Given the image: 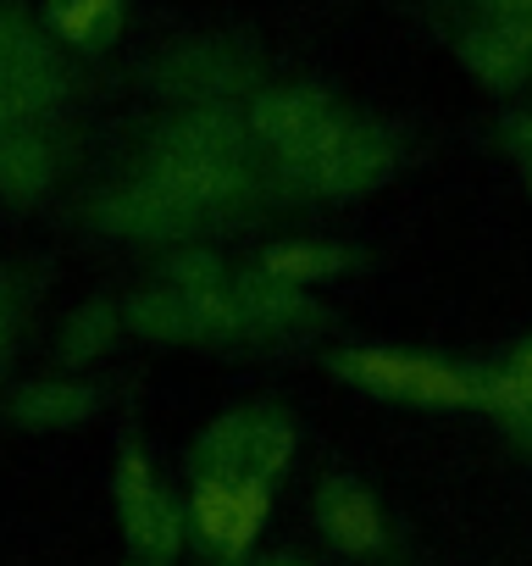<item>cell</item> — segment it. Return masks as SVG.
I'll use <instances>...</instances> for the list:
<instances>
[{
	"label": "cell",
	"mask_w": 532,
	"mask_h": 566,
	"mask_svg": "<svg viewBox=\"0 0 532 566\" xmlns=\"http://www.w3.org/2000/svg\"><path fill=\"white\" fill-rule=\"evenodd\" d=\"M145 172L167 184L189 211L227 206L244 189V128L216 106H194L156 134Z\"/></svg>",
	"instance_id": "obj_1"
},
{
	"label": "cell",
	"mask_w": 532,
	"mask_h": 566,
	"mask_svg": "<svg viewBox=\"0 0 532 566\" xmlns=\"http://www.w3.org/2000/svg\"><path fill=\"white\" fill-rule=\"evenodd\" d=\"M67 101V67L45 18H34L18 0H0V128L51 123Z\"/></svg>",
	"instance_id": "obj_2"
},
{
	"label": "cell",
	"mask_w": 532,
	"mask_h": 566,
	"mask_svg": "<svg viewBox=\"0 0 532 566\" xmlns=\"http://www.w3.org/2000/svg\"><path fill=\"white\" fill-rule=\"evenodd\" d=\"M344 123L350 117H339L333 101L317 95V90H266V95L249 101V134L266 139L300 172H311L322 161V150L339 139Z\"/></svg>",
	"instance_id": "obj_3"
},
{
	"label": "cell",
	"mask_w": 532,
	"mask_h": 566,
	"mask_svg": "<svg viewBox=\"0 0 532 566\" xmlns=\"http://www.w3.org/2000/svg\"><path fill=\"white\" fill-rule=\"evenodd\" d=\"M344 378L372 384L377 395H400V400H422V406H471L482 389L444 367V361H422V356H394V350H361V356H339L333 361Z\"/></svg>",
	"instance_id": "obj_4"
},
{
	"label": "cell",
	"mask_w": 532,
	"mask_h": 566,
	"mask_svg": "<svg viewBox=\"0 0 532 566\" xmlns=\"http://www.w3.org/2000/svg\"><path fill=\"white\" fill-rule=\"evenodd\" d=\"M289 455V428L273 417H227L200 444V478H238L244 467L266 483Z\"/></svg>",
	"instance_id": "obj_5"
},
{
	"label": "cell",
	"mask_w": 532,
	"mask_h": 566,
	"mask_svg": "<svg viewBox=\"0 0 532 566\" xmlns=\"http://www.w3.org/2000/svg\"><path fill=\"white\" fill-rule=\"evenodd\" d=\"M117 511H123V527H128L134 549H145L150 560H172L178 555V511L156 489L150 461L139 450L117 455Z\"/></svg>",
	"instance_id": "obj_6"
},
{
	"label": "cell",
	"mask_w": 532,
	"mask_h": 566,
	"mask_svg": "<svg viewBox=\"0 0 532 566\" xmlns=\"http://www.w3.org/2000/svg\"><path fill=\"white\" fill-rule=\"evenodd\" d=\"M156 90L172 101H222L227 90H238L249 78L244 56L216 45V40H189V45H167L150 67Z\"/></svg>",
	"instance_id": "obj_7"
},
{
	"label": "cell",
	"mask_w": 532,
	"mask_h": 566,
	"mask_svg": "<svg viewBox=\"0 0 532 566\" xmlns=\"http://www.w3.org/2000/svg\"><path fill=\"white\" fill-rule=\"evenodd\" d=\"M194 522L211 544L238 555L266 522V483L260 478H200L194 483Z\"/></svg>",
	"instance_id": "obj_8"
},
{
	"label": "cell",
	"mask_w": 532,
	"mask_h": 566,
	"mask_svg": "<svg viewBox=\"0 0 532 566\" xmlns=\"http://www.w3.org/2000/svg\"><path fill=\"white\" fill-rule=\"evenodd\" d=\"M200 211H189L167 184H156L150 172H139L134 184H123V189H111L106 200H100V222L106 228H117V233H139V239H167V233H178V228H189Z\"/></svg>",
	"instance_id": "obj_9"
},
{
	"label": "cell",
	"mask_w": 532,
	"mask_h": 566,
	"mask_svg": "<svg viewBox=\"0 0 532 566\" xmlns=\"http://www.w3.org/2000/svg\"><path fill=\"white\" fill-rule=\"evenodd\" d=\"M62 167V145L51 134V123H18V128H0V189L29 200L40 189L56 184Z\"/></svg>",
	"instance_id": "obj_10"
},
{
	"label": "cell",
	"mask_w": 532,
	"mask_h": 566,
	"mask_svg": "<svg viewBox=\"0 0 532 566\" xmlns=\"http://www.w3.org/2000/svg\"><path fill=\"white\" fill-rule=\"evenodd\" d=\"M45 29L67 51H111L128 29V0H45Z\"/></svg>",
	"instance_id": "obj_11"
},
{
	"label": "cell",
	"mask_w": 532,
	"mask_h": 566,
	"mask_svg": "<svg viewBox=\"0 0 532 566\" xmlns=\"http://www.w3.org/2000/svg\"><path fill=\"white\" fill-rule=\"evenodd\" d=\"M383 167H389V145H383L372 128H361V123H344V128H339V139L322 150V161H317L306 178H317L322 189H339V195H350V189H366V184H377V178H383Z\"/></svg>",
	"instance_id": "obj_12"
},
{
	"label": "cell",
	"mask_w": 532,
	"mask_h": 566,
	"mask_svg": "<svg viewBox=\"0 0 532 566\" xmlns=\"http://www.w3.org/2000/svg\"><path fill=\"white\" fill-rule=\"evenodd\" d=\"M460 62H466L482 84H493V90H510V84H521V78L532 73V51H526V40H521L504 18L471 29V34L460 40Z\"/></svg>",
	"instance_id": "obj_13"
},
{
	"label": "cell",
	"mask_w": 532,
	"mask_h": 566,
	"mask_svg": "<svg viewBox=\"0 0 532 566\" xmlns=\"http://www.w3.org/2000/svg\"><path fill=\"white\" fill-rule=\"evenodd\" d=\"M95 411H100V395L84 384H29L12 400V417L23 428H73V422H89Z\"/></svg>",
	"instance_id": "obj_14"
},
{
	"label": "cell",
	"mask_w": 532,
	"mask_h": 566,
	"mask_svg": "<svg viewBox=\"0 0 532 566\" xmlns=\"http://www.w3.org/2000/svg\"><path fill=\"white\" fill-rule=\"evenodd\" d=\"M322 527L333 544L344 549H372L383 538V522H377V505L355 489V483H333L322 494Z\"/></svg>",
	"instance_id": "obj_15"
},
{
	"label": "cell",
	"mask_w": 532,
	"mask_h": 566,
	"mask_svg": "<svg viewBox=\"0 0 532 566\" xmlns=\"http://www.w3.org/2000/svg\"><path fill=\"white\" fill-rule=\"evenodd\" d=\"M128 323H134V334H145V339H200V334H194L189 295H178V290L139 295L134 312H128Z\"/></svg>",
	"instance_id": "obj_16"
},
{
	"label": "cell",
	"mask_w": 532,
	"mask_h": 566,
	"mask_svg": "<svg viewBox=\"0 0 532 566\" xmlns=\"http://www.w3.org/2000/svg\"><path fill=\"white\" fill-rule=\"evenodd\" d=\"M344 266V250H333V244H273L266 250V272L273 277H328V272H339Z\"/></svg>",
	"instance_id": "obj_17"
},
{
	"label": "cell",
	"mask_w": 532,
	"mask_h": 566,
	"mask_svg": "<svg viewBox=\"0 0 532 566\" xmlns=\"http://www.w3.org/2000/svg\"><path fill=\"white\" fill-rule=\"evenodd\" d=\"M111 334H117V312H111V306H84V312H73V323H67V334H62L67 361L100 356V350L111 345Z\"/></svg>",
	"instance_id": "obj_18"
},
{
	"label": "cell",
	"mask_w": 532,
	"mask_h": 566,
	"mask_svg": "<svg viewBox=\"0 0 532 566\" xmlns=\"http://www.w3.org/2000/svg\"><path fill=\"white\" fill-rule=\"evenodd\" d=\"M510 384L521 389V400H526V411H532V350L515 361V373H510Z\"/></svg>",
	"instance_id": "obj_19"
},
{
	"label": "cell",
	"mask_w": 532,
	"mask_h": 566,
	"mask_svg": "<svg viewBox=\"0 0 532 566\" xmlns=\"http://www.w3.org/2000/svg\"><path fill=\"white\" fill-rule=\"evenodd\" d=\"M0 356H7V323H0Z\"/></svg>",
	"instance_id": "obj_20"
},
{
	"label": "cell",
	"mask_w": 532,
	"mask_h": 566,
	"mask_svg": "<svg viewBox=\"0 0 532 566\" xmlns=\"http://www.w3.org/2000/svg\"><path fill=\"white\" fill-rule=\"evenodd\" d=\"M273 566H295V560H273Z\"/></svg>",
	"instance_id": "obj_21"
}]
</instances>
